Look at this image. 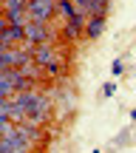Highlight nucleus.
<instances>
[{
  "mask_svg": "<svg viewBox=\"0 0 136 153\" xmlns=\"http://www.w3.org/2000/svg\"><path fill=\"white\" fill-rule=\"evenodd\" d=\"M26 11H28V23L48 26V20L57 14V0H28Z\"/></svg>",
  "mask_w": 136,
  "mask_h": 153,
  "instance_id": "f257e3e1",
  "label": "nucleus"
},
{
  "mask_svg": "<svg viewBox=\"0 0 136 153\" xmlns=\"http://www.w3.org/2000/svg\"><path fill=\"white\" fill-rule=\"evenodd\" d=\"M26 43H31V45H48V26L28 23V26H26Z\"/></svg>",
  "mask_w": 136,
  "mask_h": 153,
  "instance_id": "f03ea898",
  "label": "nucleus"
},
{
  "mask_svg": "<svg viewBox=\"0 0 136 153\" xmlns=\"http://www.w3.org/2000/svg\"><path fill=\"white\" fill-rule=\"evenodd\" d=\"M0 43H3L6 48H11V45H17V43H26V26H9L0 34Z\"/></svg>",
  "mask_w": 136,
  "mask_h": 153,
  "instance_id": "7ed1b4c3",
  "label": "nucleus"
},
{
  "mask_svg": "<svg viewBox=\"0 0 136 153\" xmlns=\"http://www.w3.org/2000/svg\"><path fill=\"white\" fill-rule=\"evenodd\" d=\"M85 23H88V17H82V14H77L74 20H65V28H62V40H77L82 31H85Z\"/></svg>",
  "mask_w": 136,
  "mask_h": 153,
  "instance_id": "20e7f679",
  "label": "nucleus"
},
{
  "mask_svg": "<svg viewBox=\"0 0 136 153\" xmlns=\"http://www.w3.org/2000/svg\"><path fill=\"white\" fill-rule=\"evenodd\" d=\"M3 14H6V20H9V26H28L26 6H3Z\"/></svg>",
  "mask_w": 136,
  "mask_h": 153,
  "instance_id": "39448f33",
  "label": "nucleus"
},
{
  "mask_svg": "<svg viewBox=\"0 0 136 153\" xmlns=\"http://www.w3.org/2000/svg\"><path fill=\"white\" fill-rule=\"evenodd\" d=\"M102 31H105V17H88V23H85V37H94V40H97Z\"/></svg>",
  "mask_w": 136,
  "mask_h": 153,
  "instance_id": "423d86ee",
  "label": "nucleus"
},
{
  "mask_svg": "<svg viewBox=\"0 0 136 153\" xmlns=\"http://www.w3.org/2000/svg\"><path fill=\"white\" fill-rule=\"evenodd\" d=\"M57 14H62L65 20H74L80 11H77V6H74V0H57Z\"/></svg>",
  "mask_w": 136,
  "mask_h": 153,
  "instance_id": "0eeeda50",
  "label": "nucleus"
},
{
  "mask_svg": "<svg viewBox=\"0 0 136 153\" xmlns=\"http://www.w3.org/2000/svg\"><path fill=\"white\" fill-rule=\"evenodd\" d=\"M122 71H125V65H122L119 60H114V65H111V74H114V76H119Z\"/></svg>",
  "mask_w": 136,
  "mask_h": 153,
  "instance_id": "6e6552de",
  "label": "nucleus"
},
{
  "mask_svg": "<svg viewBox=\"0 0 136 153\" xmlns=\"http://www.w3.org/2000/svg\"><path fill=\"white\" fill-rule=\"evenodd\" d=\"M6 28H9V20H6V14H3V11H0V34H3Z\"/></svg>",
  "mask_w": 136,
  "mask_h": 153,
  "instance_id": "1a4fd4ad",
  "label": "nucleus"
},
{
  "mask_svg": "<svg viewBox=\"0 0 136 153\" xmlns=\"http://www.w3.org/2000/svg\"><path fill=\"white\" fill-rule=\"evenodd\" d=\"M114 91H116V85H114V82H108V85H105V91H102V94H105V97H114Z\"/></svg>",
  "mask_w": 136,
  "mask_h": 153,
  "instance_id": "9d476101",
  "label": "nucleus"
},
{
  "mask_svg": "<svg viewBox=\"0 0 136 153\" xmlns=\"http://www.w3.org/2000/svg\"><path fill=\"white\" fill-rule=\"evenodd\" d=\"M28 0H3V6H26Z\"/></svg>",
  "mask_w": 136,
  "mask_h": 153,
  "instance_id": "9b49d317",
  "label": "nucleus"
}]
</instances>
